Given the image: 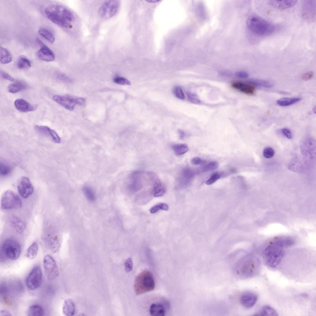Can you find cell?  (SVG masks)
Here are the masks:
<instances>
[{"instance_id":"cell-34","label":"cell","mask_w":316,"mask_h":316,"mask_svg":"<svg viewBox=\"0 0 316 316\" xmlns=\"http://www.w3.org/2000/svg\"><path fill=\"white\" fill-rule=\"evenodd\" d=\"M39 34L50 43H52L55 41V37L53 33L48 30L44 28H40L38 31Z\"/></svg>"},{"instance_id":"cell-19","label":"cell","mask_w":316,"mask_h":316,"mask_svg":"<svg viewBox=\"0 0 316 316\" xmlns=\"http://www.w3.org/2000/svg\"><path fill=\"white\" fill-rule=\"evenodd\" d=\"M45 240L46 245L52 252H56L60 246V241L58 237L53 234H48Z\"/></svg>"},{"instance_id":"cell-31","label":"cell","mask_w":316,"mask_h":316,"mask_svg":"<svg viewBox=\"0 0 316 316\" xmlns=\"http://www.w3.org/2000/svg\"><path fill=\"white\" fill-rule=\"evenodd\" d=\"M172 148L175 154L177 156L185 154L189 149L188 146L185 143L175 144L172 146Z\"/></svg>"},{"instance_id":"cell-50","label":"cell","mask_w":316,"mask_h":316,"mask_svg":"<svg viewBox=\"0 0 316 316\" xmlns=\"http://www.w3.org/2000/svg\"><path fill=\"white\" fill-rule=\"evenodd\" d=\"M235 75L238 77L245 78L248 77V74L247 73L243 71H238L235 73Z\"/></svg>"},{"instance_id":"cell-9","label":"cell","mask_w":316,"mask_h":316,"mask_svg":"<svg viewBox=\"0 0 316 316\" xmlns=\"http://www.w3.org/2000/svg\"><path fill=\"white\" fill-rule=\"evenodd\" d=\"M43 266L44 273L48 280L52 281L58 276L59 272L57 265L55 260L51 256L47 255L44 256Z\"/></svg>"},{"instance_id":"cell-3","label":"cell","mask_w":316,"mask_h":316,"mask_svg":"<svg viewBox=\"0 0 316 316\" xmlns=\"http://www.w3.org/2000/svg\"><path fill=\"white\" fill-rule=\"evenodd\" d=\"M247 24L253 33L261 36L269 35L272 34L275 29L273 24L255 15H251L248 18Z\"/></svg>"},{"instance_id":"cell-30","label":"cell","mask_w":316,"mask_h":316,"mask_svg":"<svg viewBox=\"0 0 316 316\" xmlns=\"http://www.w3.org/2000/svg\"><path fill=\"white\" fill-rule=\"evenodd\" d=\"M16 65L20 69H28L31 67V62L26 57L24 56H20L18 58Z\"/></svg>"},{"instance_id":"cell-4","label":"cell","mask_w":316,"mask_h":316,"mask_svg":"<svg viewBox=\"0 0 316 316\" xmlns=\"http://www.w3.org/2000/svg\"><path fill=\"white\" fill-rule=\"evenodd\" d=\"M134 287L137 295L153 290L155 287V283L152 273L147 270L141 272L135 278Z\"/></svg>"},{"instance_id":"cell-53","label":"cell","mask_w":316,"mask_h":316,"mask_svg":"<svg viewBox=\"0 0 316 316\" xmlns=\"http://www.w3.org/2000/svg\"><path fill=\"white\" fill-rule=\"evenodd\" d=\"M178 132L180 138L181 139H183L185 135V132L183 131L180 130H178Z\"/></svg>"},{"instance_id":"cell-41","label":"cell","mask_w":316,"mask_h":316,"mask_svg":"<svg viewBox=\"0 0 316 316\" xmlns=\"http://www.w3.org/2000/svg\"><path fill=\"white\" fill-rule=\"evenodd\" d=\"M263 154L264 157L269 159L272 157L274 156L275 151L272 148L267 147L264 149Z\"/></svg>"},{"instance_id":"cell-6","label":"cell","mask_w":316,"mask_h":316,"mask_svg":"<svg viewBox=\"0 0 316 316\" xmlns=\"http://www.w3.org/2000/svg\"><path fill=\"white\" fill-rule=\"evenodd\" d=\"M21 247L19 243L13 239H9L2 244L1 249V256L3 258L11 260H15L19 257L21 252Z\"/></svg>"},{"instance_id":"cell-28","label":"cell","mask_w":316,"mask_h":316,"mask_svg":"<svg viewBox=\"0 0 316 316\" xmlns=\"http://www.w3.org/2000/svg\"><path fill=\"white\" fill-rule=\"evenodd\" d=\"M44 311L40 306L34 305L31 306L28 308L27 315L28 316H42L44 315Z\"/></svg>"},{"instance_id":"cell-18","label":"cell","mask_w":316,"mask_h":316,"mask_svg":"<svg viewBox=\"0 0 316 316\" xmlns=\"http://www.w3.org/2000/svg\"><path fill=\"white\" fill-rule=\"evenodd\" d=\"M16 108L22 112H27L33 111L36 109V107L32 105L25 100L21 98L16 99L14 102Z\"/></svg>"},{"instance_id":"cell-47","label":"cell","mask_w":316,"mask_h":316,"mask_svg":"<svg viewBox=\"0 0 316 316\" xmlns=\"http://www.w3.org/2000/svg\"><path fill=\"white\" fill-rule=\"evenodd\" d=\"M281 131L283 134L288 139H291L292 138V133L289 129L283 128L281 129Z\"/></svg>"},{"instance_id":"cell-13","label":"cell","mask_w":316,"mask_h":316,"mask_svg":"<svg viewBox=\"0 0 316 316\" xmlns=\"http://www.w3.org/2000/svg\"><path fill=\"white\" fill-rule=\"evenodd\" d=\"M315 0H306L303 4L302 15L305 19L314 21L315 18Z\"/></svg>"},{"instance_id":"cell-35","label":"cell","mask_w":316,"mask_h":316,"mask_svg":"<svg viewBox=\"0 0 316 316\" xmlns=\"http://www.w3.org/2000/svg\"><path fill=\"white\" fill-rule=\"evenodd\" d=\"M259 315L277 316L276 311L271 306L266 305L264 306L260 310Z\"/></svg>"},{"instance_id":"cell-11","label":"cell","mask_w":316,"mask_h":316,"mask_svg":"<svg viewBox=\"0 0 316 316\" xmlns=\"http://www.w3.org/2000/svg\"><path fill=\"white\" fill-rule=\"evenodd\" d=\"M42 281V273L40 266L34 267L28 274L26 280V285L30 290H33L38 288Z\"/></svg>"},{"instance_id":"cell-25","label":"cell","mask_w":316,"mask_h":316,"mask_svg":"<svg viewBox=\"0 0 316 316\" xmlns=\"http://www.w3.org/2000/svg\"><path fill=\"white\" fill-rule=\"evenodd\" d=\"M150 314L152 316H164L165 310L163 306L159 303H153L149 309Z\"/></svg>"},{"instance_id":"cell-2","label":"cell","mask_w":316,"mask_h":316,"mask_svg":"<svg viewBox=\"0 0 316 316\" xmlns=\"http://www.w3.org/2000/svg\"><path fill=\"white\" fill-rule=\"evenodd\" d=\"M260 264L259 258L253 256H248L243 258L238 263L237 272L244 278L252 277L258 273Z\"/></svg>"},{"instance_id":"cell-20","label":"cell","mask_w":316,"mask_h":316,"mask_svg":"<svg viewBox=\"0 0 316 316\" xmlns=\"http://www.w3.org/2000/svg\"><path fill=\"white\" fill-rule=\"evenodd\" d=\"M297 2L296 0H271L269 1V3L277 9L284 10L294 6Z\"/></svg>"},{"instance_id":"cell-45","label":"cell","mask_w":316,"mask_h":316,"mask_svg":"<svg viewBox=\"0 0 316 316\" xmlns=\"http://www.w3.org/2000/svg\"><path fill=\"white\" fill-rule=\"evenodd\" d=\"M173 92L177 98L182 99L185 98L184 94L180 87L178 86L175 87L174 89Z\"/></svg>"},{"instance_id":"cell-46","label":"cell","mask_w":316,"mask_h":316,"mask_svg":"<svg viewBox=\"0 0 316 316\" xmlns=\"http://www.w3.org/2000/svg\"><path fill=\"white\" fill-rule=\"evenodd\" d=\"M125 269L127 272H130L132 269L133 263L131 258H128L124 263Z\"/></svg>"},{"instance_id":"cell-42","label":"cell","mask_w":316,"mask_h":316,"mask_svg":"<svg viewBox=\"0 0 316 316\" xmlns=\"http://www.w3.org/2000/svg\"><path fill=\"white\" fill-rule=\"evenodd\" d=\"M113 81L114 83L120 85H131L130 81L123 77H116L114 78Z\"/></svg>"},{"instance_id":"cell-33","label":"cell","mask_w":316,"mask_h":316,"mask_svg":"<svg viewBox=\"0 0 316 316\" xmlns=\"http://www.w3.org/2000/svg\"><path fill=\"white\" fill-rule=\"evenodd\" d=\"M38 250V246L37 243L34 242L27 248L25 254V256L28 259L32 260L36 256Z\"/></svg>"},{"instance_id":"cell-38","label":"cell","mask_w":316,"mask_h":316,"mask_svg":"<svg viewBox=\"0 0 316 316\" xmlns=\"http://www.w3.org/2000/svg\"><path fill=\"white\" fill-rule=\"evenodd\" d=\"M84 193L86 198L90 201H94L95 199L94 193L93 190L88 187H85L83 189Z\"/></svg>"},{"instance_id":"cell-39","label":"cell","mask_w":316,"mask_h":316,"mask_svg":"<svg viewBox=\"0 0 316 316\" xmlns=\"http://www.w3.org/2000/svg\"><path fill=\"white\" fill-rule=\"evenodd\" d=\"M55 76L57 79L63 82L71 83L73 81V80L70 77L61 73H57L55 74Z\"/></svg>"},{"instance_id":"cell-5","label":"cell","mask_w":316,"mask_h":316,"mask_svg":"<svg viewBox=\"0 0 316 316\" xmlns=\"http://www.w3.org/2000/svg\"><path fill=\"white\" fill-rule=\"evenodd\" d=\"M285 255L283 248L275 243L268 245L264 251V255L267 264L274 268L279 265Z\"/></svg>"},{"instance_id":"cell-7","label":"cell","mask_w":316,"mask_h":316,"mask_svg":"<svg viewBox=\"0 0 316 316\" xmlns=\"http://www.w3.org/2000/svg\"><path fill=\"white\" fill-rule=\"evenodd\" d=\"M52 99L59 105L70 111L73 110L77 105H83L85 102L83 98L68 95H55L53 96Z\"/></svg>"},{"instance_id":"cell-29","label":"cell","mask_w":316,"mask_h":316,"mask_svg":"<svg viewBox=\"0 0 316 316\" xmlns=\"http://www.w3.org/2000/svg\"><path fill=\"white\" fill-rule=\"evenodd\" d=\"M274 243L283 248L292 246L294 241L290 238L282 237L276 239Z\"/></svg>"},{"instance_id":"cell-17","label":"cell","mask_w":316,"mask_h":316,"mask_svg":"<svg viewBox=\"0 0 316 316\" xmlns=\"http://www.w3.org/2000/svg\"><path fill=\"white\" fill-rule=\"evenodd\" d=\"M231 86L234 88L247 94H252L255 91V87L248 83L234 81L231 83Z\"/></svg>"},{"instance_id":"cell-24","label":"cell","mask_w":316,"mask_h":316,"mask_svg":"<svg viewBox=\"0 0 316 316\" xmlns=\"http://www.w3.org/2000/svg\"><path fill=\"white\" fill-rule=\"evenodd\" d=\"M301 99L300 97L284 98L278 100L276 101V103L281 106H288L299 102L301 100Z\"/></svg>"},{"instance_id":"cell-26","label":"cell","mask_w":316,"mask_h":316,"mask_svg":"<svg viewBox=\"0 0 316 316\" xmlns=\"http://www.w3.org/2000/svg\"><path fill=\"white\" fill-rule=\"evenodd\" d=\"M27 87L26 83L21 81H17L10 84L8 87V91L11 93H15L25 89Z\"/></svg>"},{"instance_id":"cell-27","label":"cell","mask_w":316,"mask_h":316,"mask_svg":"<svg viewBox=\"0 0 316 316\" xmlns=\"http://www.w3.org/2000/svg\"><path fill=\"white\" fill-rule=\"evenodd\" d=\"M12 60V56L6 48L0 47V62L1 64H5L11 62Z\"/></svg>"},{"instance_id":"cell-37","label":"cell","mask_w":316,"mask_h":316,"mask_svg":"<svg viewBox=\"0 0 316 316\" xmlns=\"http://www.w3.org/2000/svg\"><path fill=\"white\" fill-rule=\"evenodd\" d=\"M169 209L168 205L164 203H160L152 206L150 210V212L152 214L157 212L160 210L167 211Z\"/></svg>"},{"instance_id":"cell-48","label":"cell","mask_w":316,"mask_h":316,"mask_svg":"<svg viewBox=\"0 0 316 316\" xmlns=\"http://www.w3.org/2000/svg\"><path fill=\"white\" fill-rule=\"evenodd\" d=\"M0 75L4 79L10 81H13L14 79L7 73L3 71H0Z\"/></svg>"},{"instance_id":"cell-44","label":"cell","mask_w":316,"mask_h":316,"mask_svg":"<svg viewBox=\"0 0 316 316\" xmlns=\"http://www.w3.org/2000/svg\"><path fill=\"white\" fill-rule=\"evenodd\" d=\"M220 177V175L218 173H216L212 174L210 178L206 181V184L207 185H210L215 182Z\"/></svg>"},{"instance_id":"cell-1","label":"cell","mask_w":316,"mask_h":316,"mask_svg":"<svg viewBox=\"0 0 316 316\" xmlns=\"http://www.w3.org/2000/svg\"><path fill=\"white\" fill-rule=\"evenodd\" d=\"M44 12L50 20L62 27L69 28L75 20L73 12L62 5L53 4L49 6L45 9Z\"/></svg>"},{"instance_id":"cell-8","label":"cell","mask_w":316,"mask_h":316,"mask_svg":"<svg viewBox=\"0 0 316 316\" xmlns=\"http://www.w3.org/2000/svg\"><path fill=\"white\" fill-rule=\"evenodd\" d=\"M1 206L5 210L20 208L21 200L19 196L13 191L8 190L2 194L1 199Z\"/></svg>"},{"instance_id":"cell-12","label":"cell","mask_w":316,"mask_h":316,"mask_svg":"<svg viewBox=\"0 0 316 316\" xmlns=\"http://www.w3.org/2000/svg\"><path fill=\"white\" fill-rule=\"evenodd\" d=\"M18 192L23 197L27 198L33 192L34 187L28 177H23L17 183Z\"/></svg>"},{"instance_id":"cell-51","label":"cell","mask_w":316,"mask_h":316,"mask_svg":"<svg viewBox=\"0 0 316 316\" xmlns=\"http://www.w3.org/2000/svg\"><path fill=\"white\" fill-rule=\"evenodd\" d=\"M191 161L192 164L194 165H197L202 163L203 162V160L200 158L196 157L192 158Z\"/></svg>"},{"instance_id":"cell-10","label":"cell","mask_w":316,"mask_h":316,"mask_svg":"<svg viewBox=\"0 0 316 316\" xmlns=\"http://www.w3.org/2000/svg\"><path fill=\"white\" fill-rule=\"evenodd\" d=\"M120 6L118 0H108L105 1L101 6L98 10L100 16L104 19L112 18L118 12Z\"/></svg>"},{"instance_id":"cell-32","label":"cell","mask_w":316,"mask_h":316,"mask_svg":"<svg viewBox=\"0 0 316 316\" xmlns=\"http://www.w3.org/2000/svg\"><path fill=\"white\" fill-rule=\"evenodd\" d=\"M248 83L254 87H262L266 88H270L272 84L269 82L264 80L251 79L247 81Z\"/></svg>"},{"instance_id":"cell-43","label":"cell","mask_w":316,"mask_h":316,"mask_svg":"<svg viewBox=\"0 0 316 316\" xmlns=\"http://www.w3.org/2000/svg\"><path fill=\"white\" fill-rule=\"evenodd\" d=\"M188 99L190 102L197 104L200 103V101L197 96L194 94L188 92L187 93Z\"/></svg>"},{"instance_id":"cell-49","label":"cell","mask_w":316,"mask_h":316,"mask_svg":"<svg viewBox=\"0 0 316 316\" xmlns=\"http://www.w3.org/2000/svg\"><path fill=\"white\" fill-rule=\"evenodd\" d=\"M314 73L312 71H310L304 74L302 76V79L305 81H308L311 79L314 76Z\"/></svg>"},{"instance_id":"cell-40","label":"cell","mask_w":316,"mask_h":316,"mask_svg":"<svg viewBox=\"0 0 316 316\" xmlns=\"http://www.w3.org/2000/svg\"><path fill=\"white\" fill-rule=\"evenodd\" d=\"M218 166V164L216 161H213L209 163L203 168L204 172L214 170L216 169Z\"/></svg>"},{"instance_id":"cell-22","label":"cell","mask_w":316,"mask_h":316,"mask_svg":"<svg viewBox=\"0 0 316 316\" xmlns=\"http://www.w3.org/2000/svg\"><path fill=\"white\" fill-rule=\"evenodd\" d=\"M10 222L12 227L18 233H22L25 228L24 222L18 217L13 215L10 218Z\"/></svg>"},{"instance_id":"cell-16","label":"cell","mask_w":316,"mask_h":316,"mask_svg":"<svg viewBox=\"0 0 316 316\" xmlns=\"http://www.w3.org/2000/svg\"><path fill=\"white\" fill-rule=\"evenodd\" d=\"M35 128L38 132L51 137L55 143H60V138L57 133L49 127L43 125H36Z\"/></svg>"},{"instance_id":"cell-14","label":"cell","mask_w":316,"mask_h":316,"mask_svg":"<svg viewBox=\"0 0 316 316\" xmlns=\"http://www.w3.org/2000/svg\"><path fill=\"white\" fill-rule=\"evenodd\" d=\"M36 40L40 47L37 52V56L39 59L47 62H51L54 60L55 56L53 52L40 39L37 38Z\"/></svg>"},{"instance_id":"cell-15","label":"cell","mask_w":316,"mask_h":316,"mask_svg":"<svg viewBox=\"0 0 316 316\" xmlns=\"http://www.w3.org/2000/svg\"><path fill=\"white\" fill-rule=\"evenodd\" d=\"M258 297L255 293L251 292H246L242 295L240 298L241 304L245 308H250L256 303Z\"/></svg>"},{"instance_id":"cell-21","label":"cell","mask_w":316,"mask_h":316,"mask_svg":"<svg viewBox=\"0 0 316 316\" xmlns=\"http://www.w3.org/2000/svg\"><path fill=\"white\" fill-rule=\"evenodd\" d=\"M165 191L164 185L157 177L153 182L152 190L153 196L155 197L161 196L165 193Z\"/></svg>"},{"instance_id":"cell-23","label":"cell","mask_w":316,"mask_h":316,"mask_svg":"<svg viewBox=\"0 0 316 316\" xmlns=\"http://www.w3.org/2000/svg\"><path fill=\"white\" fill-rule=\"evenodd\" d=\"M63 314L66 316H70L75 313V306L72 300L67 299L65 300L62 307Z\"/></svg>"},{"instance_id":"cell-52","label":"cell","mask_w":316,"mask_h":316,"mask_svg":"<svg viewBox=\"0 0 316 316\" xmlns=\"http://www.w3.org/2000/svg\"><path fill=\"white\" fill-rule=\"evenodd\" d=\"M0 315L1 316H11V314L10 313V312H9L8 311H7V310H1L0 311Z\"/></svg>"},{"instance_id":"cell-36","label":"cell","mask_w":316,"mask_h":316,"mask_svg":"<svg viewBox=\"0 0 316 316\" xmlns=\"http://www.w3.org/2000/svg\"><path fill=\"white\" fill-rule=\"evenodd\" d=\"M12 168L8 164L3 162H0V173L2 176L8 174L11 172Z\"/></svg>"}]
</instances>
